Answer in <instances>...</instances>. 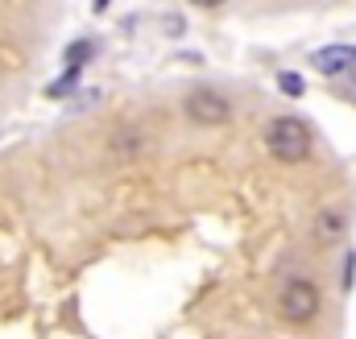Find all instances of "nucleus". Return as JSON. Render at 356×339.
<instances>
[{"label":"nucleus","instance_id":"nucleus-4","mask_svg":"<svg viewBox=\"0 0 356 339\" xmlns=\"http://www.w3.org/2000/svg\"><path fill=\"white\" fill-rule=\"evenodd\" d=\"M311 63H315L319 75L340 79V75H348V71L356 67V46H327V50H319Z\"/></svg>","mask_w":356,"mask_h":339},{"label":"nucleus","instance_id":"nucleus-6","mask_svg":"<svg viewBox=\"0 0 356 339\" xmlns=\"http://www.w3.org/2000/svg\"><path fill=\"white\" fill-rule=\"evenodd\" d=\"M277 87H282V95H302V79H298V75H290V71H286V75H277Z\"/></svg>","mask_w":356,"mask_h":339},{"label":"nucleus","instance_id":"nucleus-5","mask_svg":"<svg viewBox=\"0 0 356 339\" xmlns=\"http://www.w3.org/2000/svg\"><path fill=\"white\" fill-rule=\"evenodd\" d=\"M344 211H319V220H315V240L319 245H336L340 236H344Z\"/></svg>","mask_w":356,"mask_h":339},{"label":"nucleus","instance_id":"nucleus-3","mask_svg":"<svg viewBox=\"0 0 356 339\" xmlns=\"http://www.w3.org/2000/svg\"><path fill=\"white\" fill-rule=\"evenodd\" d=\"M186 116H191L195 124H224V120L232 116V104H228L220 91L199 87V91L186 95Z\"/></svg>","mask_w":356,"mask_h":339},{"label":"nucleus","instance_id":"nucleus-1","mask_svg":"<svg viewBox=\"0 0 356 339\" xmlns=\"http://www.w3.org/2000/svg\"><path fill=\"white\" fill-rule=\"evenodd\" d=\"M266 145L277 162L298 166V162L311 158V129L298 116H273L269 129H266Z\"/></svg>","mask_w":356,"mask_h":339},{"label":"nucleus","instance_id":"nucleus-7","mask_svg":"<svg viewBox=\"0 0 356 339\" xmlns=\"http://www.w3.org/2000/svg\"><path fill=\"white\" fill-rule=\"evenodd\" d=\"M353 79H356V67H353Z\"/></svg>","mask_w":356,"mask_h":339},{"label":"nucleus","instance_id":"nucleus-2","mask_svg":"<svg viewBox=\"0 0 356 339\" xmlns=\"http://www.w3.org/2000/svg\"><path fill=\"white\" fill-rule=\"evenodd\" d=\"M319 302H323L319 298V286L307 281V277H290L282 286V294H277V311H282L286 323H311L319 315Z\"/></svg>","mask_w":356,"mask_h":339}]
</instances>
